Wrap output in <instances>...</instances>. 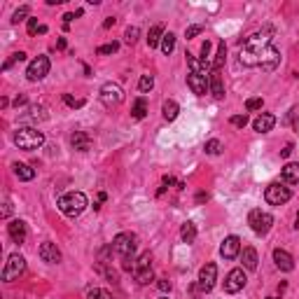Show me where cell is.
I'll use <instances>...</instances> for the list:
<instances>
[{"instance_id":"9c48e42d","label":"cell","mask_w":299,"mask_h":299,"mask_svg":"<svg viewBox=\"0 0 299 299\" xmlns=\"http://www.w3.org/2000/svg\"><path fill=\"white\" fill-rule=\"evenodd\" d=\"M150 262H152L150 253H143V255H140V260L136 262V271H133V276H136V281H138L140 285H147V283H150V281L154 278Z\"/></svg>"},{"instance_id":"816d5d0a","label":"cell","mask_w":299,"mask_h":299,"mask_svg":"<svg viewBox=\"0 0 299 299\" xmlns=\"http://www.w3.org/2000/svg\"><path fill=\"white\" fill-rule=\"evenodd\" d=\"M295 227H297V229H299V213H297V220H295Z\"/></svg>"},{"instance_id":"c3c4849f","label":"cell","mask_w":299,"mask_h":299,"mask_svg":"<svg viewBox=\"0 0 299 299\" xmlns=\"http://www.w3.org/2000/svg\"><path fill=\"white\" fill-rule=\"evenodd\" d=\"M73 19H75V14H70V12H68V14H63V21H66V26H68Z\"/></svg>"},{"instance_id":"60d3db41","label":"cell","mask_w":299,"mask_h":299,"mask_svg":"<svg viewBox=\"0 0 299 299\" xmlns=\"http://www.w3.org/2000/svg\"><path fill=\"white\" fill-rule=\"evenodd\" d=\"M229 122L234 124V126H238V129H243V126L248 124V117H246V115H234Z\"/></svg>"},{"instance_id":"7a4b0ae2","label":"cell","mask_w":299,"mask_h":299,"mask_svg":"<svg viewBox=\"0 0 299 299\" xmlns=\"http://www.w3.org/2000/svg\"><path fill=\"white\" fill-rule=\"evenodd\" d=\"M89 206L87 203V197L82 192H68L59 197V210L68 217H77V215L85 213V208Z\"/></svg>"},{"instance_id":"ffe728a7","label":"cell","mask_w":299,"mask_h":299,"mask_svg":"<svg viewBox=\"0 0 299 299\" xmlns=\"http://www.w3.org/2000/svg\"><path fill=\"white\" fill-rule=\"evenodd\" d=\"M70 143H73V147H75V150H80V152H87V150H89V145H92V138L87 136L85 131H75V133H73V138H70Z\"/></svg>"},{"instance_id":"4fadbf2b","label":"cell","mask_w":299,"mask_h":299,"mask_svg":"<svg viewBox=\"0 0 299 299\" xmlns=\"http://www.w3.org/2000/svg\"><path fill=\"white\" fill-rule=\"evenodd\" d=\"M187 87L192 89V94H197V96H203V94L208 92L210 82H208L206 75H201V73H190V75H187Z\"/></svg>"},{"instance_id":"cb8c5ba5","label":"cell","mask_w":299,"mask_h":299,"mask_svg":"<svg viewBox=\"0 0 299 299\" xmlns=\"http://www.w3.org/2000/svg\"><path fill=\"white\" fill-rule=\"evenodd\" d=\"M178 112H180V107H178L176 100H164V105H161V115H164L166 122H173V119L178 117Z\"/></svg>"},{"instance_id":"7c38bea8","label":"cell","mask_w":299,"mask_h":299,"mask_svg":"<svg viewBox=\"0 0 299 299\" xmlns=\"http://www.w3.org/2000/svg\"><path fill=\"white\" fill-rule=\"evenodd\" d=\"M215 278H217V267L215 264H206V267H201L199 271V288L203 292H210L215 285Z\"/></svg>"},{"instance_id":"8d00e7d4","label":"cell","mask_w":299,"mask_h":299,"mask_svg":"<svg viewBox=\"0 0 299 299\" xmlns=\"http://www.w3.org/2000/svg\"><path fill=\"white\" fill-rule=\"evenodd\" d=\"M262 105H264L262 99H248L246 100V110H250V112H253V110H262Z\"/></svg>"},{"instance_id":"52a82bcc","label":"cell","mask_w":299,"mask_h":299,"mask_svg":"<svg viewBox=\"0 0 299 299\" xmlns=\"http://www.w3.org/2000/svg\"><path fill=\"white\" fill-rule=\"evenodd\" d=\"M248 224H250V229H253L255 234L264 236V234H269V229H271L274 217L269 213H264V210H253V213L248 215Z\"/></svg>"},{"instance_id":"ac0fdd59","label":"cell","mask_w":299,"mask_h":299,"mask_svg":"<svg viewBox=\"0 0 299 299\" xmlns=\"http://www.w3.org/2000/svg\"><path fill=\"white\" fill-rule=\"evenodd\" d=\"M274 262H276V267L281 269V271H292V269H295V260H292V255L285 253V250H281V248L274 250Z\"/></svg>"},{"instance_id":"d4e9b609","label":"cell","mask_w":299,"mask_h":299,"mask_svg":"<svg viewBox=\"0 0 299 299\" xmlns=\"http://www.w3.org/2000/svg\"><path fill=\"white\" fill-rule=\"evenodd\" d=\"M283 180L290 185L299 183V164H285L283 166Z\"/></svg>"},{"instance_id":"4316f807","label":"cell","mask_w":299,"mask_h":299,"mask_svg":"<svg viewBox=\"0 0 299 299\" xmlns=\"http://www.w3.org/2000/svg\"><path fill=\"white\" fill-rule=\"evenodd\" d=\"M180 238H183L185 243H194V238H197V224L185 222L183 229H180Z\"/></svg>"},{"instance_id":"7bdbcfd3","label":"cell","mask_w":299,"mask_h":299,"mask_svg":"<svg viewBox=\"0 0 299 299\" xmlns=\"http://www.w3.org/2000/svg\"><path fill=\"white\" fill-rule=\"evenodd\" d=\"M40 31V26H38V19H28V33L31 35H35V33Z\"/></svg>"},{"instance_id":"9a60e30c","label":"cell","mask_w":299,"mask_h":299,"mask_svg":"<svg viewBox=\"0 0 299 299\" xmlns=\"http://www.w3.org/2000/svg\"><path fill=\"white\" fill-rule=\"evenodd\" d=\"M281 63V52H278L276 47L271 45V47H267V52L262 54V61H260V66L264 70H274Z\"/></svg>"},{"instance_id":"e575fe53","label":"cell","mask_w":299,"mask_h":299,"mask_svg":"<svg viewBox=\"0 0 299 299\" xmlns=\"http://www.w3.org/2000/svg\"><path fill=\"white\" fill-rule=\"evenodd\" d=\"M28 12H31V9H28V5H23V7H19L14 12V16H12V23H19V21H23V19H26V16H28Z\"/></svg>"},{"instance_id":"5bb4252c","label":"cell","mask_w":299,"mask_h":299,"mask_svg":"<svg viewBox=\"0 0 299 299\" xmlns=\"http://www.w3.org/2000/svg\"><path fill=\"white\" fill-rule=\"evenodd\" d=\"M238 253H241V238L238 236H227L224 238L222 246H220V255H222L224 260H234Z\"/></svg>"},{"instance_id":"b9f144b4","label":"cell","mask_w":299,"mask_h":299,"mask_svg":"<svg viewBox=\"0 0 299 299\" xmlns=\"http://www.w3.org/2000/svg\"><path fill=\"white\" fill-rule=\"evenodd\" d=\"M63 100H66L70 107H82L85 105V99H73V96H68V94L63 96Z\"/></svg>"},{"instance_id":"f35d334b","label":"cell","mask_w":299,"mask_h":299,"mask_svg":"<svg viewBox=\"0 0 299 299\" xmlns=\"http://www.w3.org/2000/svg\"><path fill=\"white\" fill-rule=\"evenodd\" d=\"M208 56H210V42H203L201 45V61H203V66H208Z\"/></svg>"},{"instance_id":"3957f363","label":"cell","mask_w":299,"mask_h":299,"mask_svg":"<svg viewBox=\"0 0 299 299\" xmlns=\"http://www.w3.org/2000/svg\"><path fill=\"white\" fill-rule=\"evenodd\" d=\"M42 143H45L42 131L33 129V126H21V129L14 133V145L19 147V150H38Z\"/></svg>"},{"instance_id":"74e56055","label":"cell","mask_w":299,"mask_h":299,"mask_svg":"<svg viewBox=\"0 0 299 299\" xmlns=\"http://www.w3.org/2000/svg\"><path fill=\"white\" fill-rule=\"evenodd\" d=\"M201 31H203V26H201V23H197V26H190V28L185 31V38H187V40H190V38H197Z\"/></svg>"},{"instance_id":"836d02e7","label":"cell","mask_w":299,"mask_h":299,"mask_svg":"<svg viewBox=\"0 0 299 299\" xmlns=\"http://www.w3.org/2000/svg\"><path fill=\"white\" fill-rule=\"evenodd\" d=\"M138 28H136V26H129V28H126V33H124V40H126V42H129V45H133V42H136V40H138Z\"/></svg>"},{"instance_id":"8992f818","label":"cell","mask_w":299,"mask_h":299,"mask_svg":"<svg viewBox=\"0 0 299 299\" xmlns=\"http://www.w3.org/2000/svg\"><path fill=\"white\" fill-rule=\"evenodd\" d=\"M112 250L119 253L122 257H133V253H136V234H129V231L117 234L115 241H112Z\"/></svg>"},{"instance_id":"f907efd6","label":"cell","mask_w":299,"mask_h":299,"mask_svg":"<svg viewBox=\"0 0 299 299\" xmlns=\"http://www.w3.org/2000/svg\"><path fill=\"white\" fill-rule=\"evenodd\" d=\"M173 183H176V180H173V178H171V176H166V178H164V185H173Z\"/></svg>"},{"instance_id":"44dd1931","label":"cell","mask_w":299,"mask_h":299,"mask_svg":"<svg viewBox=\"0 0 299 299\" xmlns=\"http://www.w3.org/2000/svg\"><path fill=\"white\" fill-rule=\"evenodd\" d=\"M210 92H213L215 99H224V85H222L220 70H213V73H210Z\"/></svg>"},{"instance_id":"681fc988","label":"cell","mask_w":299,"mask_h":299,"mask_svg":"<svg viewBox=\"0 0 299 299\" xmlns=\"http://www.w3.org/2000/svg\"><path fill=\"white\" fill-rule=\"evenodd\" d=\"M290 152H292V145H288L285 150H281V157H290Z\"/></svg>"},{"instance_id":"484cf974","label":"cell","mask_w":299,"mask_h":299,"mask_svg":"<svg viewBox=\"0 0 299 299\" xmlns=\"http://www.w3.org/2000/svg\"><path fill=\"white\" fill-rule=\"evenodd\" d=\"M14 176L19 178V180H23V183H28V180L35 178V171H33L28 164H14Z\"/></svg>"},{"instance_id":"ee69618b","label":"cell","mask_w":299,"mask_h":299,"mask_svg":"<svg viewBox=\"0 0 299 299\" xmlns=\"http://www.w3.org/2000/svg\"><path fill=\"white\" fill-rule=\"evenodd\" d=\"M157 288H159L161 292H171V283H169V281H166V278H161L159 283H157Z\"/></svg>"},{"instance_id":"30bf717a","label":"cell","mask_w":299,"mask_h":299,"mask_svg":"<svg viewBox=\"0 0 299 299\" xmlns=\"http://www.w3.org/2000/svg\"><path fill=\"white\" fill-rule=\"evenodd\" d=\"M246 271L243 269H231L227 278H224V292H229V295H236V292L243 290V285H246Z\"/></svg>"},{"instance_id":"f5cc1de1","label":"cell","mask_w":299,"mask_h":299,"mask_svg":"<svg viewBox=\"0 0 299 299\" xmlns=\"http://www.w3.org/2000/svg\"><path fill=\"white\" fill-rule=\"evenodd\" d=\"M295 129H297V131H299V119H297V122H295Z\"/></svg>"},{"instance_id":"4dcf8cb0","label":"cell","mask_w":299,"mask_h":299,"mask_svg":"<svg viewBox=\"0 0 299 299\" xmlns=\"http://www.w3.org/2000/svg\"><path fill=\"white\" fill-rule=\"evenodd\" d=\"M87 299H112V295L107 290H103V288H94V290H89Z\"/></svg>"},{"instance_id":"bcb514c9","label":"cell","mask_w":299,"mask_h":299,"mask_svg":"<svg viewBox=\"0 0 299 299\" xmlns=\"http://www.w3.org/2000/svg\"><path fill=\"white\" fill-rule=\"evenodd\" d=\"M203 201H208V194H197V203H203Z\"/></svg>"},{"instance_id":"11a10c76","label":"cell","mask_w":299,"mask_h":299,"mask_svg":"<svg viewBox=\"0 0 299 299\" xmlns=\"http://www.w3.org/2000/svg\"><path fill=\"white\" fill-rule=\"evenodd\" d=\"M159 299H169V297H159Z\"/></svg>"},{"instance_id":"277c9868","label":"cell","mask_w":299,"mask_h":299,"mask_svg":"<svg viewBox=\"0 0 299 299\" xmlns=\"http://www.w3.org/2000/svg\"><path fill=\"white\" fill-rule=\"evenodd\" d=\"M100 103L105 107H115L119 105L124 100V92H122V87L115 85V82H105V85L100 87Z\"/></svg>"},{"instance_id":"2e32d148","label":"cell","mask_w":299,"mask_h":299,"mask_svg":"<svg viewBox=\"0 0 299 299\" xmlns=\"http://www.w3.org/2000/svg\"><path fill=\"white\" fill-rule=\"evenodd\" d=\"M40 257L45 262H49V264H56V262H61V250L56 248V243H42L40 246Z\"/></svg>"},{"instance_id":"6da1fadb","label":"cell","mask_w":299,"mask_h":299,"mask_svg":"<svg viewBox=\"0 0 299 299\" xmlns=\"http://www.w3.org/2000/svg\"><path fill=\"white\" fill-rule=\"evenodd\" d=\"M267 47H271V38H269V31L264 33H255L243 42L241 47V54H238V61L243 66H260L262 54L267 52Z\"/></svg>"},{"instance_id":"1f68e13d","label":"cell","mask_w":299,"mask_h":299,"mask_svg":"<svg viewBox=\"0 0 299 299\" xmlns=\"http://www.w3.org/2000/svg\"><path fill=\"white\" fill-rule=\"evenodd\" d=\"M222 152V145H220V140H208L206 143V154H210V157H217V154Z\"/></svg>"},{"instance_id":"d590c367","label":"cell","mask_w":299,"mask_h":299,"mask_svg":"<svg viewBox=\"0 0 299 299\" xmlns=\"http://www.w3.org/2000/svg\"><path fill=\"white\" fill-rule=\"evenodd\" d=\"M117 49H119V45H117V42H110V45L99 47V49H96V54H100V56H103V54H115Z\"/></svg>"},{"instance_id":"603a6c76","label":"cell","mask_w":299,"mask_h":299,"mask_svg":"<svg viewBox=\"0 0 299 299\" xmlns=\"http://www.w3.org/2000/svg\"><path fill=\"white\" fill-rule=\"evenodd\" d=\"M241 260H243V267H246L248 271H255V269H257V250H255V248H243Z\"/></svg>"},{"instance_id":"f6af8a7d","label":"cell","mask_w":299,"mask_h":299,"mask_svg":"<svg viewBox=\"0 0 299 299\" xmlns=\"http://www.w3.org/2000/svg\"><path fill=\"white\" fill-rule=\"evenodd\" d=\"M110 26H115V19H112V16H107L105 21H103V28H110Z\"/></svg>"},{"instance_id":"db71d44e","label":"cell","mask_w":299,"mask_h":299,"mask_svg":"<svg viewBox=\"0 0 299 299\" xmlns=\"http://www.w3.org/2000/svg\"><path fill=\"white\" fill-rule=\"evenodd\" d=\"M267 299H278V297H267Z\"/></svg>"},{"instance_id":"8fae6325","label":"cell","mask_w":299,"mask_h":299,"mask_svg":"<svg viewBox=\"0 0 299 299\" xmlns=\"http://www.w3.org/2000/svg\"><path fill=\"white\" fill-rule=\"evenodd\" d=\"M47 73H49V59H47V56H38V59H33L31 66H28V70H26V75H28L31 82L42 80Z\"/></svg>"},{"instance_id":"5b68a950","label":"cell","mask_w":299,"mask_h":299,"mask_svg":"<svg viewBox=\"0 0 299 299\" xmlns=\"http://www.w3.org/2000/svg\"><path fill=\"white\" fill-rule=\"evenodd\" d=\"M290 197H292L290 187H285L283 183H271L267 187V192H264V199H267V203H271V206H283Z\"/></svg>"},{"instance_id":"83f0119b","label":"cell","mask_w":299,"mask_h":299,"mask_svg":"<svg viewBox=\"0 0 299 299\" xmlns=\"http://www.w3.org/2000/svg\"><path fill=\"white\" fill-rule=\"evenodd\" d=\"M224 61H227V45L220 42L217 45V54H215V61H213V70H220L224 66Z\"/></svg>"},{"instance_id":"d6a6232c","label":"cell","mask_w":299,"mask_h":299,"mask_svg":"<svg viewBox=\"0 0 299 299\" xmlns=\"http://www.w3.org/2000/svg\"><path fill=\"white\" fill-rule=\"evenodd\" d=\"M152 87H154V80H152V75H143V77H140L138 89H140V92H143V94H147V92H150V89H152Z\"/></svg>"},{"instance_id":"e0dca14e","label":"cell","mask_w":299,"mask_h":299,"mask_svg":"<svg viewBox=\"0 0 299 299\" xmlns=\"http://www.w3.org/2000/svg\"><path fill=\"white\" fill-rule=\"evenodd\" d=\"M274 126H276V117L269 115V112H262V115L253 122V129L257 131V133H267V131H271Z\"/></svg>"},{"instance_id":"f1b7e54d","label":"cell","mask_w":299,"mask_h":299,"mask_svg":"<svg viewBox=\"0 0 299 299\" xmlns=\"http://www.w3.org/2000/svg\"><path fill=\"white\" fill-rule=\"evenodd\" d=\"M173 49H176V35H173V33H166L164 40H161V52L169 56V54H173Z\"/></svg>"},{"instance_id":"d6986e66","label":"cell","mask_w":299,"mask_h":299,"mask_svg":"<svg viewBox=\"0 0 299 299\" xmlns=\"http://www.w3.org/2000/svg\"><path fill=\"white\" fill-rule=\"evenodd\" d=\"M7 231H9V238L14 241V243H23L26 241V224L21 220H12L7 224Z\"/></svg>"},{"instance_id":"ba28073f","label":"cell","mask_w":299,"mask_h":299,"mask_svg":"<svg viewBox=\"0 0 299 299\" xmlns=\"http://www.w3.org/2000/svg\"><path fill=\"white\" fill-rule=\"evenodd\" d=\"M23 271H26V260H23L21 255H9L7 264L2 269V281H16V278L21 276Z\"/></svg>"},{"instance_id":"f546056e","label":"cell","mask_w":299,"mask_h":299,"mask_svg":"<svg viewBox=\"0 0 299 299\" xmlns=\"http://www.w3.org/2000/svg\"><path fill=\"white\" fill-rule=\"evenodd\" d=\"M147 112V103L145 99H136V103H133V110H131V115L136 117V119H143Z\"/></svg>"},{"instance_id":"7402d4cb","label":"cell","mask_w":299,"mask_h":299,"mask_svg":"<svg viewBox=\"0 0 299 299\" xmlns=\"http://www.w3.org/2000/svg\"><path fill=\"white\" fill-rule=\"evenodd\" d=\"M164 35H166V33H164V26H161V23H154L152 28H150V33H147V45H150V49L161 45Z\"/></svg>"},{"instance_id":"ab89813d","label":"cell","mask_w":299,"mask_h":299,"mask_svg":"<svg viewBox=\"0 0 299 299\" xmlns=\"http://www.w3.org/2000/svg\"><path fill=\"white\" fill-rule=\"evenodd\" d=\"M21 61H26V54L23 52H16V54H12V59H9L7 63H5V70L12 66V63H21Z\"/></svg>"},{"instance_id":"7dc6e473","label":"cell","mask_w":299,"mask_h":299,"mask_svg":"<svg viewBox=\"0 0 299 299\" xmlns=\"http://www.w3.org/2000/svg\"><path fill=\"white\" fill-rule=\"evenodd\" d=\"M26 103V96H16V100H14V105L19 107V105H23Z\"/></svg>"}]
</instances>
